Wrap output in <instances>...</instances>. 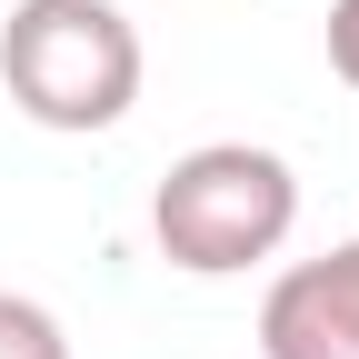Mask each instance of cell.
<instances>
[{"label":"cell","mask_w":359,"mask_h":359,"mask_svg":"<svg viewBox=\"0 0 359 359\" xmlns=\"http://www.w3.org/2000/svg\"><path fill=\"white\" fill-rule=\"evenodd\" d=\"M330 70L359 90V0H330Z\"/></svg>","instance_id":"5"},{"label":"cell","mask_w":359,"mask_h":359,"mask_svg":"<svg viewBox=\"0 0 359 359\" xmlns=\"http://www.w3.org/2000/svg\"><path fill=\"white\" fill-rule=\"evenodd\" d=\"M259 359H359V240H339V250L269 280Z\"/></svg>","instance_id":"3"},{"label":"cell","mask_w":359,"mask_h":359,"mask_svg":"<svg viewBox=\"0 0 359 359\" xmlns=\"http://www.w3.org/2000/svg\"><path fill=\"white\" fill-rule=\"evenodd\" d=\"M0 359H70V339H60V320L40 299L0 290Z\"/></svg>","instance_id":"4"},{"label":"cell","mask_w":359,"mask_h":359,"mask_svg":"<svg viewBox=\"0 0 359 359\" xmlns=\"http://www.w3.org/2000/svg\"><path fill=\"white\" fill-rule=\"evenodd\" d=\"M0 90L40 130H120L140 100V30L110 0H11L0 20Z\"/></svg>","instance_id":"1"},{"label":"cell","mask_w":359,"mask_h":359,"mask_svg":"<svg viewBox=\"0 0 359 359\" xmlns=\"http://www.w3.org/2000/svg\"><path fill=\"white\" fill-rule=\"evenodd\" d=\"M290 230H299V180L259 140H210L190 160H170L160 200H150V240H160L170 269H190V280L259 269Z\"/></svg>","instance_id":"2"}]
</instances>
